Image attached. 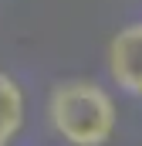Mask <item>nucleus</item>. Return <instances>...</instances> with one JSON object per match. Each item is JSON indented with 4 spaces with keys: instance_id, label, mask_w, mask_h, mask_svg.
Returning <instances> with one entry per match:
<instances>
[{
    "instance_id": "f03ea898",
    "label": "nucleus",
    "mask_w": 142,
    "mask_h": 146,
    "mask_svg": "<svg viewBox=\"0 0 142 146\" xmlns=\"http://www.w3.org/2000/svg\"><path fill=\"white\" fill-rule=\"evenodd\" d=\"M108 72L129 95H142V24H129L108 44Z\"/></svg>"
},
{
    "instance_id": "f257e3e1",
    "label": "nucleus",
    "mask_w": 142,
    "mask_h": 146,
    "mask_svg": "<svg viewBox=\"0 0 142 146\" xmlns=\"http://www.w3.org/2000/svg\"><path fill=\"white\" fill-rule=\"evenodd\" d=\"M47 115L54 133L71 146H102L115 133V102L102 85L88 78L54 85Z\"/></svg>"
},
{
    "instance_id": "7ed1b4c3",
    "label": "nucleus",
    "mask_w": 142,
    "mask_h": 146,
    "mask_svg": "<svg viewBox=\"0 0 142 146\" xmlns=\"http://www.w3.org/2000/svg\"><path fill=\"white\" fill-rule=\"evenodd\" d=\"M24 122V95L10 75H0V146H7Z\"/></svg>"
}]
</instances>
